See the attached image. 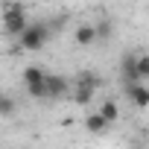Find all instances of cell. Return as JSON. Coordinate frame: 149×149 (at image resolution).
<instances>
[{"label":"cell","instance_id":"obj_3","mask_svg":"<svg viewBox=\"0 0 149 149\" xmlns=\"http://www.w3.org/2000/svg\"><path fill=\"white\" fill-rule=\"evenodd\" d=\"M3 29H6L9 35H15V38L26 29V12L21 9L18 0H15V3H6V6H3Z\"/></svg>","mask_w":149,"mask_h":149},{"label":"cell","instance_id":"obj_4","mask_svg":"<svg viewBox=\"0 0 149 149\" xmlns=\"http://www.w3.org/2000/svg\"><path fill=\"white\" fill-rule=\"evenodd\" d=\"M44 88H47V100H61V97L70 91V79L58 76V73H47Z\"/></svg>","mask_w":149,"mask_h":149},{"label":"cell","instance_id":"obj_11","mask_svg":"<svg viewBox=\"0 0 149 149\" xmlns=\"http://www.w3.org/2000/svg\"><path fill=\"white\" fill-rule=\"evenodd\" d=\"M94 29H97V41H108L111 32H114V24H111V18H102Z\"/></svg>","mask_w":149,"mask_h":149},{"label":"cell","instance_id":"obj_1","mask_svg":"<svg viewBox=\"0 0 149 149\" xmlns=\"http://www.w3.org/2000/svg\"><path fill=\"white\" fill-rule=\"evenodd\" d=\"M50 35H53L50 24H41V21H38V24H26V29L18 35V44H21V50H26V53H38V50L47 47Z\"/></svg>","mask_w":149,"mask_h":149},{"label":"cell","instance_id":"obj_8","mask_svg":"<svg viewBox=\"0 0 149 149\" xmlns=\"http://www.w3.org/2000/svg\"><path fill=\"white\" fill-rule=\"evenodd\" d=\"M44 76H47V73H44L41 67L29 64V67L24 70V76H21V79H24V85H26V88H35V85H44Z\"/></svg>","mask_w":149,"mask_h":149},{"label":"cell","instance_id":"obj_9","mask_svg":"<svg viewBox=\"0 0 149 149\" xmlns=\"http://www.w3.org/2000/svg\"><path fill=\"white\" fill-rule=\"evenodd\" d=\"M85 129H88L91 134H105L108 123L100 117V111H94V114H88V117H85Z\"/></svg>","mask_w":149,"mask_h":149},{"label":"cell","instance_id":"obj_7","mask_svg":"<svg viewBox=\"0 0 149 149\" xmlns=\"http://www.w3.org/2000/svg\"><path fill=\"white\" fill-rule=\"evenodd\" d=\"M126 94L134 108H149V88L146 85H126Z\"/></svg>","mask_w":149,"mask_h":149},{"label":"cell","instance_id":"obj_5","mask_svg":"<svg viewBox=\"0 0 149 149\" xmlns=\"http://www.w3.org/2000/svg\"><path fill=\"white\" fill-rule=\"evenodd\" d=\"M120 73H123V82L126 85H143L137 76V56L134 53H123L120 58Z\"/></svg>","mask_w":149,"mask_h":149},{"label":"cell","instance_id":"obj_10","mask_svg":"<svg viewBox=\"0 0 149 149\" xmlns=\"http://www.w3.org/2000/svg\"><path fill=\"white\" fill-rule=\"evenodd\" d=\"M100 117H102L105 123H114V120L120 117V108H117V102H111V100H105V102L100 105Z\"/></svg>","mask_w":149,"mask_h":149},{"label":"cell","instance_id":"obj_12","mask_svg":"<svg viewBox=\"0 0 149 149\" xmlns=\"http://www.w3.org/2000/svg\"><path fill=\"white\" fill-rule=\"evenodd\" d=\"M15 108H18V105H15V100H12L9 94H0V117H12Z\"/></svg>","mask_w":149,"mask_h":149},{"label":"cell","instance_id":"obj_14","mask_svg":"<svg viewBox=\"0 0 149 149\" xmlns=\"http://www.w3.org/2000/svg\"><path fill=\"white\" fill-rule=\"evenodd\" d=\"M18 3H32V0H18Z\"/></svg>","mask_w":149,"mask_h":149},{"label":"cell","instance_id":"obj_2","mask_svg":"<svg viewBox=\"0 0 149 149\" xmlns=\"http://www.w3.org/2000/svg\"><path fill=\"white\" fill-rule=\"evenodd\" d=\"M97 88H100V76L97 73H79V76L70 82V97H73L76 105H88L94 100Z\"/></svg>","mask_w":149,"mask_h":149},{"label":"cell","instance_id":"obj_13","mask_svg":"<svg viewBox=\"0 0 149 149\" xmlns=\"http://www.w3.org/2000/svg\"><path fill=\"white\" fill-rule=\"evenodd\" d=\"M137 76H140V82L149 79V56H146V53L137 56Z\"/></svg>","mask_w":149,"mask_h":149},{"label":"cell","instance_id":"obj_6","mask_svg":"<svg viewBox=\"0 0 149 149\" xmlns=\"http://www.w3.org/2000/svg\"><path fill=\"white\" fill-rule=\"evenodd\" d=\"M73 41H76V47H91V44H97V29H94V24H79L76 32H73Z\"/></svg>","mask_w":149,"mask_h":149}]
</instances>
